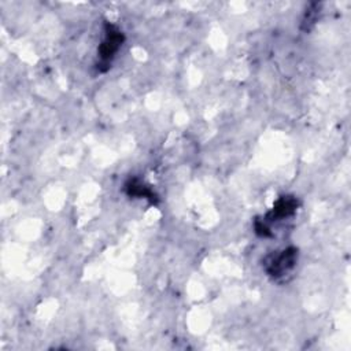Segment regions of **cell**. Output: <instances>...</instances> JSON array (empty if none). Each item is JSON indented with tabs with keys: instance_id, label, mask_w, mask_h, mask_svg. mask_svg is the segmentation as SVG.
Wrapping results in <instances>:
<instances>
[{
	"instance_id": "obj_4",
	"label": "cell",
	"mask_w": 351,
	"mask_h": 351,
	"mask_svg": "<svg viewBox=\"0 0 351 351\" xmlns=\"http://www.w3.org/2000/svg\"><path fill=\"white\" fill-rule=\"evenodd\" d=\"M125 191L132 197H144V199L149 200L152 204H155L158 202L156 193L149 186H147L144 182H141L138 178L128 180V182L125 184Z\"/></svg>"
},
{
	"instance_id": "obj_1",
	"label": "cell",
	"mask_w": 351,
	"mask_h": 351,
	"mask_svg": "<svg viewBox=\"0 0 351 351\" xmlns=\"http://www.w3.org/2000/svg\"><path fill=\"white\" fill-rule=\"evenodd\" d=\"M125 37L123 33L112 23H104V38L99 45L97 55H99V64L97 69L100 71H106L110 67L111 60L114 59L115 53L121 48Z\"/></svg>"
},
{
	"instance_id": "obj_3",
	"label": "cell",
	"mask_w": 351,
	"mask_h": 351,
	"mask_svg": "<svg viewBox=\"0 0 351 351\" xmlns=\"http://www.w3.org/2000/svg\"><path fill=\"white\" fill-rule=\"evenodd\" d=\"M298 208V200L293 196H281L273 206V208L265 215L263 219H261L266 226L274 221L284 219L287 217H291Z\"/></svg>"
},
{
	"instance_id": "obj_2",
	"label": "cell",
	"mask_w": 351,
	"mask_h": 351,
	"mask_svg": "<svg viewBox=\"0 0 351 351\" xmlns=\"http://www.w3.org/2000/svg\"><path fill=\"white\" fill-rule=\"evenodd\" d=\"M298 261V250L288 247L278 254H271L265 261V270L273 278H280L292 270Z\"/></svg>"
}]
</instances>
